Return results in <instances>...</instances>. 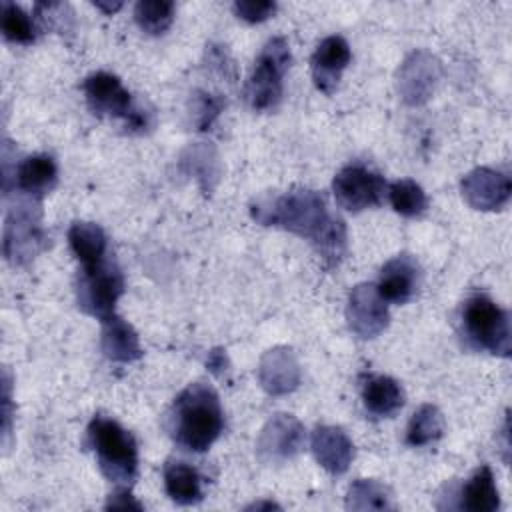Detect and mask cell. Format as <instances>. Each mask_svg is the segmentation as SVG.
<instances>
[{
  "label": "cell",
  "instance_id": "cell-22",
  "mask_svg": "<svg viewBox=\"0 0 512 512\" xmlns=\"http://www.w3.org/2000/svg\"><path fill=\"white\" fill-rule=\"evenodd\" d=\"M460 508L468 512H494L500 508V496L490 466H480L462 486Z\"/></svg>",
  "mask_w": 512,
  "mask_h": 512
},
{
  "label": "cell",
  "instance_id": "cell-28",
  "mask_svg": "<svg viewBox=\"0 0 512 512\" xmlns=\"http://www.w3.org/2000/svg\"><path fill=\"white\" fill-rule=\"evenodd\" d=\"M2 34L14 44H32L36 40L34 20L14 2H2Z\"/></svg>",
  "mask_w": 512,
  "mask_h": 512
},
{
  "label": "cell",
  "instance_id": "cell-6",
  "mask_svg": "<svg viewBox=\"0 0 512 512\" xmlns=\"http://www.w3.org/2000/svg\"><path fill=\"white\" fill-rule=\"evenodd\" d=\"M82 90L94 114L122 118L132 132L150 128V112H144L132 102V94L122 86L118 76L110 72H94L82 82Z\"/></svg>",
  "mask_w": 512,
  "mask_h": 512
},
{
  "label": "cell",
  "instance_id": "cell-7",
  "mask_svg": "<svg viewBox=\"0 0 512 512\" xmlns=\"http://www.w3.org/2000/svg\"><path fill=\"white\" fill-rule=\"evenodd\" d=\"M40 204L32 200L18 202L6 214L2 250L12 266H24L38 256L46 244V232L40 224Z\"/></svg>",
  "mask_w": 512,
  "mask_h": 512
},
{
  "label": "cell",
  "instance_id": "cell-21",
  "mask_svg": "<svg viewBox=\"0 0 512 512\" xmlns=\"http://www.w3.org/2000/svg\"><path fill=\"white\" fill-rule=\"evenodd\" d=\"M362 400L374 416H392L404 406V390L390 376H368L362 386Z\"/></svg>",
  "mask_w": 512,
  "mask_h": 512
},
{
  "label": "cell",
  "instance_id": "cell-31",
  "mask_svg": "<svg viewBox=\"0 0 512 512\" xmlns=\"http://www.w3.org/2000/svg\"><path fill=\"white\" fill-rule=\"evenodd\" d=\"M276 8H278L276 2H270V0H240L232 4L234 14L250 24L268 20L276 12Z\"/></svg>",
  "mask_w": 512,
  "mask_h": 512
},
{
  "label": "cell",
  "instance_id": "cell-13",
  "mask_svg": "<svg viewBox=\"0 0 512 512\" xmlns=\"http://www.w3.org/2000/svg\"><path fill=\"white\" fill-rule=\"evenodd\" d=\"M462 198L474 210L492 212L508 204L512 194V182L506 174L480 166L468 172L460 182Z\"/></svg>",
  "mask_w": 512,
  "mask_h": 512
},
{
  "label": "cell",
  "instance_id": "cell-8",
  "mask_svg": "<svg viewBox=\"0 0 512 512\" xmlns=\"http://www.w3.org/2000/svg\"><path fill=\"white\" fill-rule=\"evenodd\" d=\"M122 292L124 278L118 266L110 260H104L90 268H82L76 284L78 306L86 314L96 316L100 322L114 314V306Z\"/></svg>",
  "mask_w": 512,
  "mask_h": 512
},
{
  "label": "cell",
  "instance_id": "cell-16",
  "mask_svg": "<svg viewBox=\"0 0 512 512\" xmlns=\"http://www.w3.org/2000/svg\"><path fill=\"white\" fill-rule=\"evenodd\" d=\"M418 278L420 268L416 260L408 254H398L382 266L376 290L386 302L404 304L414 296L418 288Z\"/></svg>",
  "mask_w": 512,
  "mask_h": 512
},
{
  "label": "cell",
  "instance_id": "cell-4",
  "mask_svg": "<svg viewBox=\"0 0 512 512\" xmlns=\"http://www.w3.org/2000/svg\"><path fill=\"white\" fill-rule=\"evenodd\" d=\"M462 328L466 340L474 348H482L504 358L510 356L512 336L508 312L486 294H474L466 300L462 308Z\"/></svg>",
  "mask_w": 512,
  "mask_h": 512
},
{
  "label": "cell",
  "instance_id": "cell-23",
  "mask_svg": "<svg viewBox=\"0 0 512 512\" xmlns=\"http://www.w3.org/2000/svg\"><path fill=\"white\" fill-rule=\"evenodd\" d=\"M164 488L166 494L182 506L196 504L202 500V480L196 468L180 460H168L164 466Z\"/></svg>",
  "mask_w": 512,
  "mask_h": 512
},
{
  "label": "cell",
  "instance_id": "cell-20",
  "mask_svg": "<svg viewBox=\"0 0 512 512\" xmlns=\"http://www.w3.org/2000/svg\"><path fill=\"white\" fill-rule=\"evenodd\" d=\"M58 168L56 162L46 154H34L24 158L16 168V188L28 194L30 198H38L50 192L56 186Z\"/></svg>",
  "mask_w": 512,
  "mask_h": 512
},
{
  "label": "cell",
  "instance_id": "cell-26",
  "mask_svg": "<svg viewBox=\"0 0 512 512\" xmlns=\"http://www.w3.org/2000/svg\"><path fill=\"white\" fill-rule=\"evenodd\" d=\"M388 198H390L392 208L406 218L420 216L428 206V198H426V192L422 190V186L408 178L392 182L388 188Z\"/></svg>",
  "mask_w": 512,
  "mask_h": 512
},
{
  "label": "cell",
  "instance_id": "cell-15",
  "mask_svg": "<svg viewBox=\"0 0 512 512\" xmlns=\"http://www.w3.org/2000/svg\"><path fill=\"white\" fill-rule=\"evenodd\" d=\"M352 52L348 42L342 36H328L324 38L314 54H312V78L318 90L324 94H332L338 86V80L344 68L350 64Z\"/></svg>",
  "mask_w": 512,
  "mask_h": 512
},
{
  "label": "cell",
  "instance_id": "cell-10",
  "mask_svg": "<svg viewBox=\"0 0 512 512\" xmlns=\"http://www.w3.org/2000/svg\"><path fill=\"white\" fill-rule=\"evenodd\" d=\"M346 320L350 330L364 340L376 338L388 328L390 312L376 286L358 284L352 288L346 304Z\"/></svg>",
  "mask_w": 512,
  "mask_h": 512
},
{
  "label": "cell",
  "instance_id": "cell-18",
  "mask_svg": "<svg viewBox=\"0 0 512 512\" xmlns=\"http://www.w3.org/2000/svg\"><path fill=\"white\" fill-rule=\"evenodd\" d=\"M100 348L104 356L112 362L128 364L142 358V346L136 330L116 314L102 320Z\"/></svg>",
  "mask_w": 512,
  "mask_h": 512
},
{
  "label": "cell",
  "instance_id": "cell-36",
  "mask_svg": "<svg viewBox=\"0 0 512 512\" xmlns=\"http://www.w3.org/2000/svg\"><path fill=\"white\" fill-rule=\"evenodd\" d=\"M260 508H280V506L274 502H254V504L246 506V510H260Z\"/></svg>",
  "mask_w": 512,
  "mask_h": 512
},
{
  "label": "cell",
  "instance_id": "cell-1",
  "mask_svg": "<svg viewBox=\"0 0 512 512\" xmlns=\"http://www.w3.org/2000/svg\"><path fill=\"white\" fill-rule=\"evenodd\" d=\"M252 218L262 226H278L296 236L308 238L328 268L338 266L346 254V226L332 218L324 198L310 188H292L284 194L258 200L250 208Z\"/></svg>",
  "mask_w": 512,
  "mask_h": 512
},
{
  "label": "cell",
  "instance_id": "cell-25",
  "mask_svg": "<svg viewBox=\"0 0 512 512\" xmlns=\"http://www.w3.org/2000/svg\"><path fill=\"white\" fill-rule=\"evenodd\" d=\"M348 510H388L392 508L390 492L384 484L368 478H360L350 484L346 494Z\"/></svg>",
  "mask_w": 512,
  "mask_h": 512
},
{
  "label": "cell",
  "instance_id": "cell-12",
  "mask_svg": "<svg viewBox=\"0 0 512 512\" xmlns=\"http://www.w3.org/2000/svg\"><path fill=\"white\" fill-rule=\"evenodd\" d=\"M440 78V62L424 52H412L398 70V94L410 106H422L434 94Z\"/></svg>",
  "mask_w": 512,
  "mask_h": 512
},
{
  "label": "cell",
  "instance_id": "cell-33",
  "mask_svg": "<svg viewBox=\"0 0 512 512\" xmlns=\"http://www.w3.org/2000/svg\"><path fill=\"white\" fill-rule=\"evenodd\" d=\"M142 510V504L126 490H118L114 494H110L108 502H106V510Z\"/></svg>",
  "mask_w": 512,
  "mask_h": 512
},
{
  "label": "cell",
  "instance_id": "cell-9",
  "mask_svg": "<svg viewBox=\"0 0 512 512\" xmlns=\"http://www.w3.org/2000/svg\"><path fill=\"white\" fill-rule=\"evenodd\" d=\"M336 202L348 212H362L382 204L386 180L364 164L344 166L332 182Z\"/></svg>",
  "mask_w": 512,
  "mask_h": 512
},
{
  "label": "cell",
  "instance_id": "cell-19",
  "mask_svg": "<svg viewBox=\"0 0 512 512\" xmlns=\"http://www.w3.org/2000/svg\"><path fill=\"white\" fill-rule=\"evenodd\" d=\"M68 244L74 256L82 262V268L108 260V238L102 226L96 222H74L68 230Z\"/></svg>",
  "mask_w": 512,
  "mask_h": 512
},
{
  "label": "cell",
  "instance_id": "cell-3",
  "mask_svg": "<svg viewBox=\"0 0 512 512\" xmlns=\"http://www.w3.org/2000/svg\"><path fill=\"white\" fill-rule=\"evenodd\" d=\"M86 434L102 474L112 482L130 484L138 472V446L134 436L106 416H94Z\"/></svg>",
  "mask_w": 512,
  "mask_h": 512
},
{
  "label": "cell",
  "instance_id": "cell-32",
  "mask_svg": "<svg viewBox=\"0 0 512 512\" xmlns=\"http://www.w3.org/2000/svg\"><path fill=\"white\" fill-rule=\"evenodd\" d=\"M10 374L4 370L2 376V438L4 444H8V436L12 430V402H10Z\"/></svg>",
  "mask_w": 512,
  "mask_h": 512
},
{
  "label": "cell",
  "instance_id": "cell-27",
  "mask_svg": "<svg viewBox=\"0 0 512 512\" xmlns=\"http://www.w3.org/2000/svg\"><path fill=\"white\" fill-rule=\"evenodd\" d=\"M138 26L148 34H162L174 20V2L170 0H142L134 8Z\"/></svg>",
  "mask_w": 512,
  "mask_h": 512
},
{
  "label": "cell",
  "instance_id": "cell-17",
  "mask_svg": "<svg viewBox=\"0 0 512 512\" xmlns=\"http://www.w3.org/2000/svg\"><path fill=\"white\" fill-rule=\"evenodd\" d=\"M312 452L318 464L338 476L348 470L354 458V444L338 426H318L312 432Z\"/></svg>",
  "mask_w": 512,
  "mask_h": 512
},
{
  "label": "cell",
  "instance_id": "cell-5",
  "mask_svg": "<svg viewBox=\"0 0 512 512\" xmlns=\"http://www.w3.org/2000/svg\"><path fill=\"white\" fill-rule=\"evenodd\" d=\"M290 60V48L282 36L270 38L264 44L244 88V98L252 110H270L280 102Z\"/></svg>",
  "mask_w": 512,
  "mask_h": 512
},
{
  "label": "cell",
  "instance_id": "cell-34",
  "mask_svg": "<svg viewBox=\"0 0 512 512\" xmlns=\"http://www.w3.org/2000/svg\"><path fill=\"white\" fill-rule=\"evenodd\" d=\"M206 366H208L214 374H222L224 368H226V354H224V350L214 348V350L208 354Z\"/></svg>",
  "mask_w": 512,
  "mask_h": 512
},
{
  "label": "cell",
  "instance_id": "cell-35",
  "mask_svg": "<svg viewBox=\"0 0 512 512\" xmlns=\"http://www.w3.org/2000/svg\"><path fill=\"white\" fill-rule=\"evenodd\" d=\"M94 6L106 14H114L116 10L122 8V2H112V4L110 2H94Z\"/></svg>",
  "mask_w": 512,
  "mask_h": 512
},
{
  "label": "cell",
  "instance_id": "cell-29",
  "mask_svg": "<svg viewBox=\"0 0 512 512\" xmlns=\"http://www.w3.org/2000/svg\"><path fill=\"white\" fill-rule=\"evenodd\" d=\"M182 162H184L186 170L200 180L204 190L212 188L210 180L216 182V178H218V160H216V154H214V150L210 146H204V144L192 146L184 154Z\"/></svg>",
  "mask_w": 512,
  "mask_h": 512
},
{
  "label": "cell",
  "instance_id": "cell-30",
  "mask_svg": "<svg viewBox=\"0 0 512 512\" xmlns=\"http://www.w3.org/2000/svg\"><path fill=\"white\" fill-rule=\"evenodd\" d=\"M224 106H226V100L222 96L198 92L196 108H194V122H196L198 130H208Z\"/></svg>",
  "mask_w": 512,
  "mask_h": 512
},
{
  "label": "cell",
  "instance_id": "cell-2",
  "mask_svg": "<svg viewBox=\"0 0 512 512\" xmlns=\"http://www.w3.org/2000/svg\"><path fill=\"white\" fill-rule=\"evenodd\" d=\"M224 428V414L216 390L194 382L186 386L168 412V430L178 446L190 452L208 450Z\"/></svg>",
  "mask_w": 512,
  "mask_h": 512
},
{
  "label": "cell",
  "instance_id": "cell-11",
  "mask_svg": "<svg viewBox=\"0 0 512 512\" xmlns=\"http://www.w3.org/2000/svg\"><path fill=\"white\" fill-rule=\"evenodd\" d=\"M304 446V426L292 414H274L260 430L256 452L264 462L294 458Z\"/></svg>",
  "mask_w": 512,
  "mask_h": 512
},
{
  "label": "cell",
  "instance_id": "cell-14",
  "mask_svg": "<svg viewBox=\"0 0 512 512\" xmlns=\"http://www.w3.org/2000/svg\"><path fill=\"white\" fill-rule=\"evenodd\" d=\"M302 368L298 356L288 346H276L264 352L258 364V382L272 396H284L300 386Z\"/></svg>",
  "mask_w": 512,
  "mask_h": 512
},
{
  "label": "cell",
  "instance_id": "cell-24",
  "mask_svg": "<svg viewBox=\"0 0 512 512\" xmlns=\"http://www.w3.org/2000/svg\"><path fill=\"white\" fill-rule=\"evenodd\" d=\"M444 432V418L432 404H422L410 418L406 442L410 446H426L436 442Z\"/></svg>",
  "mask_w": 512,
  "mask_h": 512
}]
</instances>
